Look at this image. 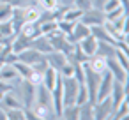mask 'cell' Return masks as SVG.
<instances>
[{
	"instance_id": "603a6c76",
	"label": "cell",
	"mask_w": 129,
	"mask_h": 120,
	"mask_svg": "<svg viewBox=\"0 0 129 120\" xmlns=\"http://www.w3.org/2000/svg\"><path fill=\"white\" fill-rule=\"evenodd\" d=\"M80 16H81V11H80L78 7L71 6V7H67V9H66V13H64V16H62V20H67V21H78V20H80Z\"/></svg>"
},
{
	"instance_id": "2e32d148",
	"label": "cell",
	"mask_w": 129,
	"mask_h": 120,
	"mask_svg": "<svg viewBox=\"0 0 129 120\" xmlns=\"http://www.w3.org/2000/svg\"><path fill=\"white\" fill-rule=\"evenodd\" d=\"M92 120L94 118V101H85L78 106V120Z\"/></svg>"
},
{
	"instance_id": "7c38bea8",
	"label": "cell",
	"mask_w": 129,
	"mask_h": 120,
	"mask_svg": "<svg viewBox=\"0 0 129 120\" xmlns=\"http://www.w3.org/2000/svg\"><path fill=\"white\" fill-rule=\"evenodd\" d=\"M32 48H36V50H37L39 53H43V55H46V53L53 51V46H51L50 39H48L44 34L37 35L36 39H32Z\"/></svg>"
},
{
	"instance_id": "1f68e13d",
	"label": "cell",
	"mask_w": 129,
	"mask_h": 120,
	"mask_svg": "<svg viewBox=\"0 0 129 120\" xmlns=\"http://www.w3.org/2000/svg\"><path fill=\"white\" fill-rule=\"evenodd\" d=\"M50 65H48V62H46V58L43 57L41 60H37L36 64H32V71L34 72H39V74H44V71L48 69Z\"/></svg>"
},
{
	"instance_id": "ffe728a7",
	"label": "cell",
	"mask_w": 129,
	"mask_h": 120,
	"mask_svg": "<svg viewBox=\"0 0 129 120\" xmlns=\"http://www.w3.org/2000/svg\"><path fill=\"white\" fill-rule=\"evenodd\" d=\"M60 118H66V120H78V104H66V106L62 108Z\"/></svg>"
},
{
	"instance_id": "cb8c5ba5",
	"label": "cell",
	"mask_w": 129,
	"mask_h": 120,
	"mask_svg": "<svg viewBox=\"0 0 129 120\" xmlns=\"http://www.w3.org/2000/svg\"><path fill=\"white\" fill-rule=\"evenodd\" d=\"M6 118L7 120H25L23 108H9V109H6Z\"/></svg>"
},
{
	"instance_id": "f35d334b",
	"label": "cell",
	"mask_w": 129,
	"mask_h": 120,
	"mask_svg": "<svg viewBox=\"0 0 129 120\" xmlns=\"http://www.w3.org/2000/svg\"><path fill=\"white\" fill-rule=\"evenodd\" d=\"M0 2H2V0H0Z\"/></svg>"
},
{
	"instance_id": "8fae6325",
	"label": "cell",
	"mask_w": 129,
	"mask_h": 120,
	"mask_svg": "<svg viewBox=\"0 0 129 120\" xmlns=\"http://www.w3.org/2000/svg\"><path fill=\"white\" fill-rule=\"evenodd\" d=\"M44 55L43 53H39L36 48H27V50H23L21 53H18V60L20 62H25V64H28V65H32V64H36L37 60H41Z\"/></svg>"
},
{
	"instance_id": "8992f818",
	"label": "cell",
	"mask_w": 129,
	"mask_h": 120,
	"mask_svg": "<svg viewBox=\"0 0 129 120\" xmlns=\"http://www.w3.org/2000/svg\"><path fill=\"white\" fill-rule=\"evenodd\" d=\"M44 58H46L48 65H50L51 69H55L57 72H58L66 64H67V55H64L62 51H57V50H53V51L46 53V55H44Z\"/></svg>"
},
{
	"instance_id": "4316f807",
	"label": "cell",
	"mask_w": 129,
	"mask_h": 120,
	"mask_svg": "<svg viewBox=\"0 0 129 120\" xmlns=\"http://www.w3.org/2000/svg\"><path fill=\"white\" fill-rule=\"evenodd\" d=\"M115 60H117V62H118V64L124 67V69H129V62H127V60H129V58H127V51H124V50H118V48H117V50H115Z\"/></svg>"
},
{
	"instance_id": "8d00e7d4",
	"label": "cell",
	"mask_w": 129,
	"mask_h": 120,
	"mask_svg": "<svg viewBox=\"0 0 129 120\" xmlns=\"http://www.w3.org/2000/svg\"><path fill=\"white\" fill-rule=\"evenodd\" d=\"M28 81H30L32 85H36V87H37V85H41V83H43V74H39V72H32V74H30V78H28Z\"/></svg>"
},
{
	"instance_id": "e575fe53",
	"label": "cell",
	"mask_w": 129,
	"mask_h": 120,
	"mask_svg": "<svg viewBox=\"0 0 129 120\" xmlns=\"http://www.w3.org/2000/svg\"><path fill=\"white\" fill-rule=\"evenodd\" d=\"M118 6H120V2H118V0H106V4L103 6V13L113 11V9H117Z\"/></svg>"
},
{
	"instance_id": "9c48e42d",
	"label": "cell",
	"mask_w": 129,
	"mask_h": 120,
	"mask_svg": "<svg viewBox=\"0 0 129 120\" xmlns=\"http://www.w3.org/2000/svg\"><path fill=\"white\" fill-rule=\"evenodd\" d=\"M0 79H4L11 85H16L21 81V78H20V74L13 64H2V67H0Z\"/></svg>"
},
{
	"instance_id": "3957f363",
	"label": "cell",
	"mask_w": 129,
	"mask_h": 120,
	"mask_svg": "<svg viewBox=\"0 0 129 120\" xmlns=\"http://www.w3.org/2000/svg\"><path fill=\"white\" fill-rule=\"evenodd\" d=\"M106 71H108L117 81H120V83H127V81H129V72H127V69H124V67L115 60V57L106 58Z\"/></svg>"
},
{
	"instance_id": "d4e9b609",
	"label": "cell",
	"mask_w": 129,
	"mask_h": 120,
	"mask_svg": "<svg viewBox=\"0 0 129 120\" xmlns=\"http://www.w3.org/2000/svg\"><path fill=\"white\" fill-rule=\"evenodd\" d=\"M125 13H127V7H124V6H118L117 9L104 13V18H106V21H115L118 16H122V14H125Z\"/></svg>"
},
{
	"instance_id": "ba28073f",
	"label": "cell",
	"mask_w": 129,
	"mask_h": 120,
	"mask_svg": "<svg viewBox=\"0 0 129 120\" xmlns=\"http://www.w3.org/2000/svg\"><path fill=\"white\" fill-rule=\"evenodd\" d=\"M34 104L51 108V90L46 88L43 83L36 87V99H34ZM51 109H53V108H51Z\"/></svg>"
},
{
	"instance_id": "30bf717a",
	"label": "cell",
	"mask_w": 129,
	"mask_h": 120,
	"mask_svg": "<svg viewBox=\"0 0 129 120\" xmlns=\"http://www.w3.org/2000/svg\"><path fill=\"white\" fill-rule=\"evenodd\" d=\"M27 48H32V39L27 37L25 34L18 32V34L14 35L13 43H11V50H13L14 53H21V51L27 50Z\"/></svg>"
},
{
	"instance_id": "6da1fadb",
	"label": "cell",
	"mask_w": 129,
	"mask_h": 120,
	"mask_svg": "<svg viewBox=\"0 0 129 120\" xmlns=\"http://www.w3.org/2000/svg\"><path fill=\"white\" fill-rule=\"evenodd\" d=\"M11 92L20 99V102L23 104V108H32V106H34L36 85H32L28 79H21L20 83L13 85V90H11Z\"/></svg>"
},
{
	"instance_id": "44dd1931",
	"label": "cell",
	"mask_w": 129,
	"mask_h": 120,
	"mask_svg": "<svg viewBox=\"0 0 129 120\" xmlns=\"http://www.w3.org/2000/svg\"><path fill=\"white\" fill-rule=\"evenodd\" d=\"M13 65H14V69L18 71V74H20L21 79H28L30 74L34 72V71H32V65H28V64H25V62H20V60L14 62Z\"/></svg>"
},
{
	"instance_id": "52a82bcc",
	"label": "cell",
	"mask_w": 129,
	"mask_h": 120,
	"mask_svg": "<svg viewBox=\"0 0 129 120\" xmlns=\"http://www.w3.org/2000/svg\"><path fill=\"white\" fill-rule=\"evenodd\" d=\"M87 35H90V27L83 25L81 21H76V23H74L73 32H71V34H67L66 37H67V41H69V43L76 44V43H80L81 39H85Z\"/></svg>"
},
{
	"instance_id": "9a60e30c",
	"label": "cell",
	"mask_w": 129,
	"mask_h": 120,
	"mask_svg": "<svg viewBox=\"0 0 129 120\" xmlns=\"http://www.w3.org/2000/svg\"><path fill=\"white\" fill-rule=\"evenodd\" d=\"M78 44H80V48H81V50H83V51H85V53H87L88 57L95 55V48H97V39H95V37H94L92 34H90V35H87L85 39H81V41H80Z\"/></svg>"
},
{
	"instance_id": "e0dca14e",
	"label": "cell",
	"mask_w": 129,
	"mask_h": 120,
	"mask_svg": "<svg viewBox=\"0 0 129 120\" xmlns=\"http://www.w3.org/2000/svg\"><path fill=\"white\" fill-rule=\"evenodd\" d=\"M20 32L25 34V35L30 37V39H36L37 35H41V27H39L37 21H25Z\"/></svg>"
},
{
	"instance_id": "484cf974",
	"label": "cell",
	"mask_w": 129,
	"mask_h": 120,
	"mask_svg": "<svg viewBox=\"0 0 129 120\" xmlns=\"http://www.w3.org/2000/svg\"><path fill=\"white\" fill-rule=\"evenodd\" d=\"M74 23L76 21H67V20H58L57 21V28L62 32V34H71L73 32V28H74Z\"/></svg>"
},
{
	"instance_id": "74e56055",
	"label": "cell",
	"mask_w": 129,
	"mask_h": 120,
	"mask_svg": "<svg viewBox=\"0 0 129 120\" xmlns=\"http://www.w3.org/2000/svg\"><path fill=\"white\" fill-rule=\"evenodd\" d=\"M0 67H2V62H0Z\"/></svg>"
},
{
	"instance_id": "4dcf8cb0",
	"label": "cell",
	"mask_w": 129,
	"mask_h": 120,
	"mask_svg": "<svg viewBox=\"0 0 129 120\" xmlns=\"http://www.w3.org/2000/svg\"><path fill=\"white\" fill-rule=\"evenodd\" d=\"M39 27H41V34L48 35V34H51L53 30H57V21H55V20H51V21H44V23H41Z\"/></svg>"
},
{
	"instance_id": "d6a6232c",
	"label": "cell",
	"mask_w": 129,
	"mask_h": 120,
	"mask_svg": "<svg viewBox=\"0 0 129 120\" xmlns=\"http://www.w3.org/2000/svg\"><path fill=\"white\" fill-rule=\"evenodd\" d=\"M73 6H74V7H78L81 13H85V11L92 9V0H74Z\"/></svg>"
},
{
	"instance_id": "d590c367",
	"label": "cell",
	"mask_w": 129,
	"mask_h": 120,
	"mask_svg": "<svg viewBox=\"0 0 129 120\" xmlns=\"http://www.w3.org/2000/svg\"><path fill=\"white\" fill-rule=\"evenodd\" d=\"M11 90H13V85H11V83L0 79V97H2L4 94H7V92H11Z\"/></svg>"
},
{
	"instance_id": "83f0119b",
	"label": "cell",
	"mask_w": 129,
	"mask_h": 120,
	"mask_svg": "<svg viewBox=\"0 0 129 120\" xmlns=\"http://www.w3.org/2000/svg\"><path fill=\"white\" fill-rule=\"evenodd\" d=\"M36 4L41 11H53L58 6V0H36Z\"/></svg>"
},
{
	"instance_id": "f546056e",
	"label": "cell",
	"mask_w": 129,
	"mask_h": 120,
	"mask_svg": "<svg viewBox=\"0 0 129 120\" xmlns=\"http://www.w3.org/2000/svg\"><path fill=\"white\" fill-rule=\"evenodd\" d=\"M2 2H7L13 7H28V6H36V0H2Z\"/></svg>"
},
{
	"instance_id": "d6986e66",
	"label": "cell",
	"mask_w": 129,
	"mask_h": 120,
	"mask_svg": "<svg viewBox=\"0 0 129 120\" xmlns=\"http://www.w3.org/2000/svg\"><path fill=\"white\" fill-rule=\"evenodd\" d=\"M129 116V101H127V97L117 106V109L111 113V116L110 118H113V120H122V118H127Z\"/></svg>"
},
{
	"instance_id": "4fadbf2b",
	"label": "cell",
	"mask_w": 129,
	"mask_h": 120,
	"mask_svg": "<svg viewBox=\"0 0 129 120\" xmlns=\"http://www.w3.org/2000/svg\"><path fill=\"white\" fill-rule=\"evenodd\" d=\"M115 44L113 43H103V41H97V48H95V55L103 57V58H111L115 57Z\"/></svg>"
},
{
	"instance_id": "277c9868",
	"label": "cell",
	"mask_w": 129,
	"mask_h": 120,
	"mask_svg": "<svg viewBox=\"0 0 129 120\" xmlns=\"http://www.w3.org/2000/svg\"><path fill=\"white\" fill-rule=\"evenodd\" d=\"M78 21H81V23L87 25V27H94V25H103V23L106 21V18H104V13H103L101 9L92 7V9L81 13V16H80Z\"/></svg>"
},
{
	"instance_id": "7402d4cb",
	"label": "cell",
	"mask_w": 129,
	"mask_h": 120,
	"mask_svg": "<svg viewBox=\"0 0 129 120\" xmlns=\"http://www.w3.org/2000/svg\"><path fill=\"white\" fill-rule=\"evenodd\" d=\"M55 81H57V71L51 69V67H48V69L44 71V74H43V85L51 90V88L55 87Z\"/></svg>"
},
{
	"instance_id": "f1b7e54d",
	"label": "cell",
	"mask_w": 129,
	"mask_h": 120,
	"mask_svg": "<svg viewBox=\"0 0 129 120\" xmlns=\"http://www.w3.org/2000/svg\"><path fill=\"white\" fill-rule=\"evenodd\" d=\"M11 14H13V6H9L7 2H0V21L11 20Z\"/></svg>"
},
{
	"instance_id": "836d02e7",
	"label": "cell",
	"mask_w": 129,
	"mask_h": 120,
	"mask_svg": "<svg viewBox=\"0 0 129 120\" xmlns=\"http://www.w3.org/2000/svg\"><path fill=\"white\" fill-rule=\"evenodd\" d=\"M0 62H2V64H14V62H18V53H14L11 50L9 53H6L2 58H0Z\"/></svg>"
},
{
	"instance_id": "5b68a950",
	"label": "cell",
	"mask_w": 129,
	"mask_h": 120,
	"mask_svg": "<svg viewBox=\"0 0 129 120\" xmlns=\"http://www.w3.org/2000/svg\"><path fill=\"white\" fill-rule=\"evenodd\" d=\"M111 113H113V109H111V99H110V95L94 102V118L106 120V118L111 116Z\"/></svg>"
},
{
	"instance_id": "5bb4252c",
	"label": "cell",
	"mask_w": 129,
	"mask_h": 120,
	"mask_svg": "<svg viewBox=\"0 0 129 120\" xmlns=\"http://www.w3.org/2000/svg\"><path fill=\"white\" fill-rule=\"evenodd\" d=\"M87 64H88V67H90L92 71H95L97 74H104V72H106V58H103V57H99V55H92V57L87 60Z\"/></svg>"
},
{
	"instance_id": "7a4b0ae2",
	"label": "cell",
	"mask_w": 129,
	"mask_h": 120,
	"mask_svg": "<svg viewBox=\"0 0 129 120\" xmlns=\"http://www.w3.org/2000/svg\"><path fill=\"white\" fill-rule=\"evenodd\" d=\"M78 87H80V83L74 79V76H62V99H64V106L66 104H74Z\"/></svg>"
},
{
	"instance_id": "ac0fdd59",
	"label": "cell",
	"mask_w": 129,
	"mask_h": 120,
	"mask_svg": "<svg viewBox=\"0 0 129 120\" xmlns=\"http://www.w3.org/2000/svg\"><path fill=\"white\" fill-rule=\"evenodd\" d=\"M90 34H92L97 41H103V43H113V44H115L113 37L106 32V28H104L103 25H94V27H90Z\"/></svg>"
}]
</instances>
